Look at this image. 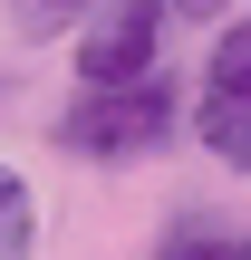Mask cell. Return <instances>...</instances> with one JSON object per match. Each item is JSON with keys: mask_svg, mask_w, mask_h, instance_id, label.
Segmentation results:
<instances>
[{"mask_svg": "<svg viewBox=\"0 0 251 260\" xmlns=\"http://www.w3.org/2000/svg\"><path fill=\"white\" fill-rule=\"evenodd\" d=\"M164 135H174V87H164V77H135V87H87V96L58 116V145H68V154H106V164L155 154Z\"/></svg>", "mask_w": 251, "mask_h": 260, "instance_id": "cell-1", "label": "cell"}, {"mask_svg": "<svg viewBox=\"0 0 251 260\" xmlns=\"http://www.w3.org/2000/svg\"><path fill=\"white\" fill-rule=\"evenodd\" d=\"M193 135L213 145V164H251V19H232V29H222V48L203 58Z\"/></svg>", "mask_w": 251, "mask_h": 260, "instance_id": "cell-2", "label": "cell"}, {"mask_svg": "<svg viewBox=\"0 0 251 260\" xmlns=\"http://www.w3.org/2000/svg\"><path fill=\"white\" fill-rule=\"evenodd\" d=\"M155 29H164V0H106L77 39V77L87 87H135L145 58H155Z\"/></svg>", "mask_w": 251, "mask_h": 260, "instance_id": "cell-3", "label": "cell"}, {"mask_svg": "<svg viewBox=\"0 0 251 260\" xmlns=\"http://www.w3.org/2000/svg\"><path fill=\"white\" fill-rule=\"evenodd\" d=\"M155 260H232V232H213V222H193V212H184V222L155 241Z\"/></svg>", "mask_w": 251, "mask_h": 260, "instance_id": "cell-4", "label": "cell"}, {"mask_svg": "<svg viewBox=\"0 0 251 260\" xmlns=\"http://www.w3.org/2000/svg\"><path fill=\"white\" fill-rule=\"evenodd\" d=\"M0 260H29V183L0 164Z\"/></svg>", "mask_w": 251, "mask_h": 260, "instance_id": "cell-5", "label": "cell"}, {"mask_svg": "<svg viewBox=\"0 0 251 260\" xmlns=\"http://www.w3.org/2000/svg\"><path fill=\"white\" fill-rule=\"evenodd\" d=\"M10 10V29H29V39H48V29H68L77 10H106V0H0Z\"/></svg>", "mask_w": 251, "mask_h": 260, "instance_id": "cell-6", "label": "cell"}, {"mask_svg": "<svg viewBox=\"0 0 251 260\" xmlns=\"http://www.w3.org/2000/svg\"><path fill=\"white\" fill-rule=\"evenodd\" d=\"M164 10H184V19H203V10H222V0H164Z\"/></svg>", "mask_w": 251, "mask_h": 260, "instance_id": "cell-7", "label": "cell"}, {"mask_svg": "<svg viewBox=\"0 0 251 260\" xmlns=\"http://www.w3.org/2000/svg\"><path fill=\"white\" fill-rule=\"evenodd\" d=\"M232 260H251V232H232Z\"/></svg>", "mask_w": 251, "mask_h": 260, "instance_id": "cell-8", "label": "cell"}]
</instances>
